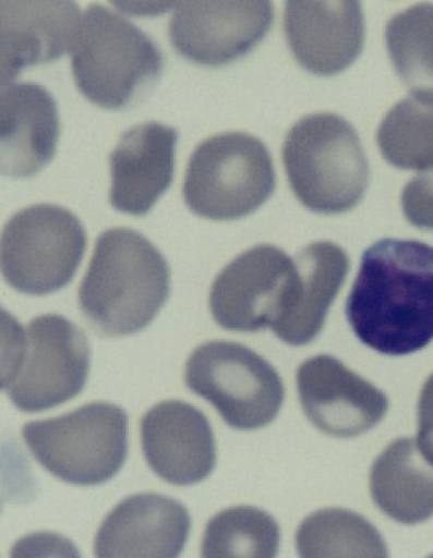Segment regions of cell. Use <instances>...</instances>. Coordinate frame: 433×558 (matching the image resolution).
Wrapping results in <instances>:
<instances>
[{
  "label": "cell",
  "instance_id": "6da1fadb",
  "mask_svg": "<svg viewBox=\"0 0 433 558\" xmlns=\"http://www.w3.org/2000/svg\"><path fill=\"white\" fill-rule=\"evenodd\" d=\"M358 340L389 356L433 341V246L382 239L362 254L346 305Z\"/></svg>",
  "mask_w": 433,
  "mask_h": 558
},
{
  "label": "cell",
  "instance_id": "7a4b0ae2",
  "mask_svg": "<svg viewBox=\"0 0 433 558\" xmlns=\"http://www.w3.org/2000/svg\"><path fill=\"white\" fill-rule=\"evenodd\" d=\"M169 293L171 268L161 252L133 229L112 228L97 239L79 305L94 331L127 337L157 317Z\"/></svg>",
  "mask_w": 433,
  "mask_h": 558
},
{
  "label": "cell",
  "instance_id": "3957f363",
  "mask_svg": "<svg viewBox=\"0 0 433 558\" xmlns=\"http://www.w3.org/2000/svg\"><path fill=\"white\" fill-rule=\"evenodd\" d=\"M156 43L116 10L88 4L72 48L80 93L98 107L124 109L142 101L163 73Z\"/></svg>",
  "mask_w": 433,
  "mask_h": 558
},
{
  "label": "cell",
  "instance_id": "277c9868",
  "mask_svg": "<svg viewBox=\"0 0 433 558\" xmlns=\"http://www.w3.org/2000/svg\"><path fill=\"white\" fill-rule=\"evenodd\" d=\"M8 327L2 388L14 407L48 411L79 396L88 378L92 349L76 324L59 314H43L26 327Z\"/></svg>",
  "mask_w": 433,
  "mask_h": 558
},
{
  "label": "cell",
  "instance_id": "5b68a950",
  "mask_svg": "<svg viewBox=\"0 0 433 558\" xmlns=\"http://www.w3.org/2000/svg\"><path fill=\"white\" fill-rule=\"evenodd\" d=\"M282 161L293 194L313 213L350 211L370 182L356 129L335 113L306 114L293 124L284 140Z\"/></svg>",
  "mask_w": 433,
  "mask_h": 558
},
{
  "label": "cell",
  "instance_id": "8992f818",
  "mask_svg": "<svg viewBox=\"0 0 433 558\" xmlns=\"http://www.w3.org/2000/svg\"><path fill=\"white\" fill-rule=\"evenodd\" d=\"M275 187V166L265 143L252 134L228 132L199 144L182 193L196 216L233 221L262 207Z\"/></svg>",
  "mask_w": 433,
  "mask_h": 558
},
{
  "label": "cell",
  "instance_id": "52a82bcc",
  "mask_svg": "<svg viewBox=\"0 0 433 558\" xmlns=\"http://www.w3.org/2000/svg\"><path fill=\"white\" fill-rule=\"evenodd\" d=\"M23 440L39 465L76 486H98L117 475L128 457V413L93 402L68 415L29 422Z\"/></svg>",
  "mask_w": 433,
  "mask_h": 558
},
{
  "label": "cell",
  "instance_id": "ba28073f",
  "mask_svg": "<svg viewBox=\"0 0 433 558\" xmlns=\"http://www.w3.org/2000/svg\"><path fill=\"white\" fill-rule=\"evenodd\" d=\"M86 231L68 208L36 204L14 214L2 231V274L27 295H49L72 281L86 252Z\"/></svg>",
  "mask_w": 433,
  "mask_h": 558
},
{
  "label": "cell",
  "instance_id": "9c48e42d",
  "mask_svg": "<svg viewBox=\"0 0 433 558\" xmlns=\"http://www.w3.org/2000/svg\"><path fill=\"white\" fill-rule=\"evenodd\" d=\"M185 383L238 430L267 426L284 402V384L276 368L237 342L211 341L197 347L188 359Z\"/></svg>",
  "mask_w": 433,
  "mask_h": 558
},
{
  "label": "cell",
  "instance_id": "30bf717a",
  "mask_svg": "<svg viewBox=\"0 0 433 558\" xmlns=\"http://www.w3.org/2000/svg\"><path fill=\"white\" fill-rule=\"evenodd\" d=\"M298 288L296 260L272 244H257L239 254L214 279L208 306L224 330H273L290 316Z\"/></svg>",
  "mask_w": 433,
  "mask_h": 558
},
{
  "label": "cell",
  "instance_id": "8fae6325",
  "mask_svg": "<svg viewBox=\"0 0 433 558\" xmlns=\"http://www.w3.org/2000/svg\"><path fill=\"white\" fill-rule=\"evenodd\" d=\"M272 2L176 3L168 34L189 61L221 66L251 52L272 28Z\"/></svg>",
  "mask_w": 433,
  "mask_h": 558
},
{
  "label": "cell",
  "instance_id": "7c38bea8",
  "mask_svg": "<svg viewBox=\"0 0 433 558\" xmlns=\"http://www.w3.org/2000/svg\"><path fill=\"white\" fill-rule=\"evenodd\" d=\"M297 387L306 417L328 436H361L389 410L385 393L328 355L303 362Z\"/></svg>",
  "mask_w": 433,
  "mask_h": 558
},
{
  "label": "cell",
  "instance_id": "4fadbf2b",
  "mask_svg": "<svg viewBox=\"0 0 433 558\" xmlns=\"http://www.w3.org/2000/svg\"><path fill=\"white\" fill-rule=\"evenodd\" d=\"M144 458L153 472L176 486H191L212 475L216 437L208 418L183 401H164L142 418Z\"/></svg>",
  "mask_w": 433,
  "mask_h": 558
},
{
  "label": "cell",
  "instance_id": "5bb4252c",
  "mask_svg": "<svg viewBox=\"0 0 433 558\" xmlns=\"http://www.w3.org/2000/svg\"><path fill=\"white\" fill-rule=\"evenodd\" d=\"M282 24L293 58L317 76L341 73L362 52L365 24L361 3L286 2Z\"/></svg>",
  "mask_w": 433,
  "mask_h": 558
},
{
  "label": "cell",
  "instance_id": "9a60e30c",
  "mask_svg": "<svg viewBox=\"0 0 433 558\" xmlns=\"http://www.w3.org/2000/svg\"><path fill=\"white\" fill-rule=\"evenodd\" d=\"M191 526V515L181 502L141 493L109 512L94 541V553L101 558H176L185 547Z\"/></svg>",
  "mask_w": 433,
  "mask_h": 558
},
{
  "label": "cell",
  "instance_id": "2e32d148",
  "mask_svg": "<svg viewBox=\"0 0 433 558\" xmlns=\"http://www.w3.org/2000/svg\"><path fill=\"white\" fill-rule=\"evenodd\" d=\"M80 24L74 2H0L2 87L12 84L24 69L57 61L72 51Z\"/></svg>",
  "mask_w": 433,
  "mask_h": 558
},
{
  "label": "cell",
  "instance_id": "e0dca14e",
  "mask_svg": "<svg viewBox=\"0 0 433 558\" xmlns=\"http://www.w3.org/2000/svg\"><path fill=\"white\" fill-rule=\"evenodd\" d=\"M178 132L158 122L136 124L123 133L109 156V202L118 211L144 216L168 191L176 167Z\"/></svg>",
  "mask_w": 433,
  "mask_h": 558
},
{
  "label": "cell",
  "instance_id": "ac0fdd59",
  "mask_svg": "<svg viewBox=\"0 0 433 558\" xmlns=\"http://www.w3.org/2000/svg\"><path fill=\"white\" fill-rule=\"evenodd\" d=\"M2 173L29 178L57 154L61 121L57 101L36 83H12L0 97Z\"/></svg>",
  "mask_w": 433,
  "mask_h": 558
},
{
  "label": "cell",
  "instance_id": "d6986e66",
  "mask_svg": "<svg viewBox=\"0 0 433 558\" xmlns=\"http://www.w3.org/2000/svg\"><path fill=\"white\" fill-rule=\"evenodd\" d=\"M300 288L290 316L273 328L288 345L312 342L322 331L328 308L335 302L350 268L347 253L332 242L310 244L293 257Z\"/></svg>",
  "mask_w": 433,
  "mask_h": 558
},
{
  "label": "cell",
  "instance_id": "ffe728a7",
  "mask_svg": "<svg viewBox=\"0 0 433 558\" xmlns=\"http://www.w3.org/2000/svg\"><path fill=\"white\" fill-rule=\"evenodd\" d=\"M370 487L392 520L416 525L433 517V465L412 438H398L376 458Z\"/></svg>",
  "mask_w": 433,
  "mask_h": 558
},
{
  "label": "cell",
  "instance_id": "44dd1931",
  "mask_svg": "<svg viewBox=\"0 0 433 558\" xmlns=\"http://www.w3.org/2000/svg\"><path fill=\"white\" fill-rule=\"evenodd\" d=\"M386 47L412 99L433 105V4L397 13L386 26Z\"/></svg>",
  "mask_w": 433,
  "mask_h": 558
},
{
  "label": "cell",
  "instance_id": "7402d4cb",
  "mask_svg": "<svg viewBox=\"0 0 433 558\" xmlns=\"http://www.w3.org/2000/svg\"><path fill=\"white\" fill-rule=\"evenodd\" d=\"M297 550L301 557H386L381 533L356 512L326 508L302 521Z\"/></svg>",
  "mask_w": 433,
  "mask_h": 558
},
{
  "label": "cell",
  "instance_id": "603a6c76",
  "mask_svg": "<svg viewBox=\"0 0 433 558\" xmlns=\"http://www.w3.org/2000/svg\"><path fill=\"white\" fill-rule=\"evenodd\" d=\"M280 539V526L268 512L256 507H232L208 521L202 557L272 558L278 553Z\"/></svg>",
  "mask_w": 433,
  "mask_h": 558
},
{
  "label": "cell",
  "instance_id": "cb8c5ba5",
  "mask_svg": "<svg viewBox=\"0 0 433 558\" xmlns=\"http://www.w3.org/2000/svg\"><path fill=\"white\" fill-rule=\"evenodd\" d=\"M382 156L393 167L428 171L433 168V105L408 98L387 112L377 131Z\"/></svg>",
  "mask_w": 433,
  "mask_h": 558
},
{
  "label": "cell",
  "instance_id": "d4e9b609",
  "mask_svg": "<svg viewBox=\"0 0 433 558\" xmlns=\"http://www.w3.org/2000/svg\"><path fill=\"white\" fill-rule=\"evenodd\" d=\"M401 207L412 226L433 229V168L407 183L401 196Z\"/></svg>",
  "mask_w": 433,
  "mask_h": 558
},
{
  "label": "cell",
  "instance_id": "484cf974",
  "mask_svg": "<svg viewBox=\"0 0 433 558\" xmlns=\"http://www.w3.org/2000/svg\"><path fill=\"white\" fill-rule=\"evenodd\" d=\"M418 448L433 465V375L422 388L418 403Z\"/></svg>",
  "mask_w": 433,
  "mask_h": 558
}]
</instances>
